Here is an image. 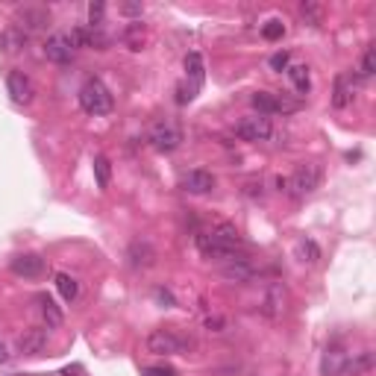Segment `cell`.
Returning a JSON list of instances; mask_svg holds the SVG:
<instances>
[{
	"instance_id": "6da1fadb",
	"label": "cell",
	"mask_w": 376,
	"mask_h": 376,
	"mask_svg": "<svg viewBox=\"0 0 376 376\" xmlns=\"http://www.w3.org/2000/svg\"><path fill=\"white\" fill-rule=\"evenodd\" d=\"M194 244L200 250L206 259H221V262H229L235 259V250L241 247V232L235 229V224H215L212 229H200L194 235Z\"/></svg>"
},
{
	"instance_id": "7a4b0ae2",
	"label": "cell",
	"mask_w": 376,
	"mask_h": 376,
	"mask_svg": "<svg viewBox=\"0 0 376 376\" xmlns=\"http://www.w3.org/2000/svg\"><path fill=\"white\" fill-rule=\"evenodd\" d=\"M80 106H83V112L101 118V115H109L115 109V97H112V91L106 89L103 80L91 76V80H86L83 89H80Z\"/></svg>"
},
{
	"instance_id": "3957f363",
	"label": "cell",
	"mask_w": 376,
	"mask_h": 376,
	"mask_svg": "<svg viewBox=\"0 0 376 376\" xmlns=\"http://www.w3.org/2000/svg\"><path fill=\"white\" fill-rule=\"evenodd\" d=\"M324 180V171L321 165H314V162H306V165H297V171L291 173V180H285V191L291 197H306L312 191H318Z\"/></svg>"
},
{
	"instance_id": "277c9868",
	"label": "cell",
	"mask_w": 376,
	"mask_h": 376,
	"mask_svg": "<svg viewBox=\"0 0 376 376\" xmlns=\"http://www.w3.org/2000/svg\"><path fill=\"white\" fill-rule=\"evenodd\" d=\"M250 103H253V109L259 112L262 118H268V115H285V112H297L300 109V101H291L288 94H273V91H256L253 97H250Z\"/></svg>"
},
{
	"instance_id": "5b68a950",
	"label": "cell",
	"mask_w": 376,
	"mask_h": 376,
	"mask_svg": "<svg viewBox=\"0 0 376 376\" xmlns=\"http://www.w3.org/2000/svg\"><path fill=\"white\" fill-rule=\"evenodd\" d=\"M191 344L183 338V335H176L173 329H153L147 335V350L156 353V355H180Z\"/></svg>"
},
{
	"instance_id": "8992f818",
	"label": "cell",
	"mask_w": 376,
	"mask_h": 376,
	"mask_svg": "<svg viewBox=\"0 0 376 376\" xmlns=\"http://www.w3.org/2000/svg\"><path fill=\"white\" fill-rule=\"evenodd\" d=\"M147 142H150L153 150L171 153V150H176V147L183 144V130H180V127H173V124H168V121H159V124H156V127L150 130Z\"/></svg>"
},
{
	"instance_id": "52a82bcc",
	"label": "cell",
	"mask_w": 376,
	"mask_h": 376,
	"mask_svg": "<svg viewBox=\"0 0 376 376\" xmlns=\"http://www.w3.org/2000/svg\"><path fill=\"white\" fill-rule=\"evenodd\" d=\"M235 135L241 142H268L273 135V127H270V118H262V115H253V118H244L235 127Z\"/></svg>"
},
{
	"instance_id": "ba28073f",
	"label": "cell",
	"mask_w": 376,
	"mask_h": 376,
	"mask_svg": "<svg viewBox=\"0 0 376 376\" xmlns=\"http://www.w3.org/2000/svg\"><path fill=\"white\" fill-rule=\"evenodd\" d=\"M127 259L135 270H147L156 265V247L147 241V239H135L130 247H127Z\"/></svg>"
},
{
	"instance_id": "9c48e42d",
	"label": "cell",
	"mask_w": 376,
	"mask_h": 376,
	"mask_svg": "<svg viewBox=\"0 0 376 376\" xmlns=\"http://www.w3.org/2000/svg\"><path fill=\"white\" fill-rule=\"evenodd\" d=\"M9 268H12L15 276L35 280V276L45 273V259H42V256H35V253H21V256H15V259L9 262Z\"/></svg>"
},
{
	"instance_id": "30bf717a",
	"label": "cell",
	"mask_w": 376,
	"mask_h": 376,
	"mask_svg": "<svg viewBox=\"0 0 376 376\" xmlns=\"http://www.w3.org/2000/svg\"><path fill=\"white\" fill-rule=\"evenodd\" d=\"M45 56L50 59V62H56V65H68L71 59H74V47L68 42V35H62V33L50 35L47 42H45Z\"/></svg>"
},
{
	"instance_id": "8fae6325",
	"label": "cell",
	"mask_w": 376,
	"mask_h": 376,
	"mask_svg": "<svg viewBox=\"0 0 376 376\" xmlns=\"http://www.w3.org/2000/svg\"><path fill=\"white\" fill-rule=\"evenodd\" d=\"M6 89H9V97L15 103H30L33 101V83L24 71H12L6 76Z\"/></svg>"
},
{
	"instance_id": "7c38bea8",
	"label": "cell",
	"mask_w": 376,
	"mask_h": 376,
	"mask_svg": "<svg viewBox=\"0 0 376 376\" xmlns=\"http://www.w3.org/2000/svg\"><path fill=\"white\" fill-rule=\"evenodd\" d=\"M18 30H42V27H47L50 24V12L45 9V6H21L18 9Z\"/></svg>"
},
{
	"instance_id": "4fadbf2b",
	"label": "cell",
	"mask_w": 376,
	"mask_h": 376,
	"mask_svg": "<svg viewBox=\"0 0 376 376\" xmlns=\"http://www.w3.org/2000/svg\"><path fill=\"white\" fill-rule=\"evenodd\" d=\"M262 312L268 314L270 321L276 318H283V312H285V288L283 283H273L268 291H265V300H262Z\"/></svg>"
},
{
	"instance_id": "5bb4252c",
	"label": "cell",
	"mask_w": 376,
	"mask_h": 376,
	"mask_svg": "<svg viewBox=\"0 0 376 376\" xmlns=\"http://www.w3.org/2000/svg\"><path fill=\"white\" fill-rule=\"evenodd\" d=\"M47 347V332L45 329H24L18 335V350L24 355H42Z\"/></svg>"
},
{
	"instance_id": "9a60e30c",
	"label": "cell",
	"mask_w": 376,
	"mask_h": 376,
	"mask_svg": "<svg viewBox=\"0 0 376 376\" xmlns=\"http://www.w3.org/2000/svg\"><path fill=\"white\" fill-rule=\"evenodd\" d=\"M221 273H224V280H229V283H250L256 276V268L244 259V256H235V259H229L221 268Z\"/></svg>"
},
{
	"instance_id": "2e32d148",
	"label": "cell",
	"mask_w": 376,
	"mask_h": 376,
	"mask_svg": "<svg viewBox=\"0 0 376 376\" xmlns=\"http://www.w3.org/2000/svg\"><path fill=\"white\" fill-rule=\"evenodd\" d=\"M183 186H186L188 194H209L215 188V173L212 171H203V168H194V171L186 173Z\"/></svg>"
},
{
	"instance_id": "e0dca14e",
	"label": "cell",
	"mask_w": 376,
	"mask_h": 376,
	"mask_svg": "<svg viewBox=\"0 0 376 376\" xmlns=\"http://www.w3.org/2000/svg\"><path fill=\"white\" fill-rule=\"evenodd\" d=\"M35 303H38V312L45 314V321H47V326L53 329V326H62V321H65V314H62V309L56 306V300L50 294H35Z\"/></svg>"
},
{
	"instance_id": "ac0fdd59",
	"label": "cell",
	"mask_w": 376,
	"mask_h": 376,
	"mask_svg": "<svg viewBox=\"0 0 376 376\" xmlns=\"http://www.w3.org/2000/svg\"><path fill=\"white\" fill-rule=\"evenodd\" d=\"M347 359L350 355L341 350V347H329L326 353H324V373L326 376H344V365H347Z\"/></svg>"
},
{
	"instance_id": "d6986e66",
	"label": "cell",
	"mask_w": 376,
	"mask_h": 376,
	"mask_svg": "<svg viewBox=\"0 0 376 376\" xmlns=\"http://www.w3.org/2000/svg\"><path fill=\"white\" fill-rule=\"evenodd\" d=\"M353 97H355V91H353V80L350 76H338L335 80V91H332V106L335 109H347L350 103H353Z\"/></svg>"
},
{
	"instance_id": "ffe728a7",
	"label": "cell",
	"mask_w": 376,
	"mask_h": 376,
	"mask_svg": "<svg viewBox=\"0 0 376 376\" xmlns=\"http://www.w3.org/2000/svg\"><path fill=\"white\" fill-rule=\"evenodd\" d=\"M186 76L191 80V86L200 89L203 76H206V65H203V56L197 53V50H191V53L186 56Z\"/></svg>"
},
{
	"instance_id": "44dd1931",
	"label": "cell",
	"mask_w": 376,
	"mask_h": 376,
	"mask_svg": "<svg viewBox=\"0 0 376 376\" xmlns=\"http://www.w3.org/2000/svg\"><path fill=\"white\" fill-rule=\"evenodd\" d=\"M288 80H291V86L300 91V94H309V89H312V74H309V68L306 65H288Z\"/></svg>"
},
{
	"instance_id": "7402d4cb",
	"label": "cell",
	"mask_w": 376,
	"mask_h": 376,
	"mask_svg": "<svg viewBox=\"0 0 376 376\" xmlns=\"http://www.w3.org/2000/svg\"><path fill=\"white\" fill-rule=\"evenodd\" d=\"M0 47H4L6 53H18V50H24V47H27V33H24V30H18V27L6 30L4 35H0Z\"/></svg>"
},
{
	"instance_id": "603a6c76",
	"label": "cell",
	"mask_w": 376,
	"mask_h": 376,
	"mask_svg": "<svg viewBox=\"0 0 376 376\" xmlns=\"http://www.w3.org/2000/svg\"><path fill=\"white\" fill-rule=\"evenodd\" d=\"M53 280H56V288H59V294H62V300H76V294H80V285H76V280H74V276L71 273H65V270H59L56 276H53Z\"/></svg>"
},
{
	"instance_id": "cb8c5ba5",
	"label": "cell",
	"mask_w": 376,
	"mask_h": 376,
	"mask_svg": "<svg viewBox=\"0 0 376 376\" xmlns=\"http://www.w3.org/2000/svg\"><path fill=\"white\" fill-rule=\"evenodd\" d=\"M373 368V353L370 350H365V353H359V355H353V359H347V365H344V376H359V373H368Z\"/></svg>"
},
{
	"instance_id": "d4e9b609",
	"label": "cell",
	"mask_w": 376,
	"mask_h": 376,
	"mask_svg": "<svg viewBox=\"0 0 376 376\" xmlns=\"http://www.w3.org/2000/svg\"><path fill=\"white\" fill-rule=\"evenodd\" d=\"M94 180H97V188H109L112 183V165L106 156H94Z\"/></svg>"
},
{
	"instance_id": "484cf974",
	"label": "cell",
	"mask_w": 376,
	"mask_h": 376,
	"mask_svg": "<svg viewBox=\"0 0 376 376\" xmlns=\"http://www.w3.org/2000/svg\"><path fill=\"white\" fill-rule=\"evenodd\" d=\"M297 259L306 262V265H314L321 259V247L314 244L312 239H303V241H297Z\"/></svg>"
},
{
	"instance_id": "4316f807",
	"label": "cell",
	"mask_w": 376,
	"mask_h": 376,
	"mask_svg": "<svg viewBox=\"0 0 376 376\" xmlns=\"http://www.w3.org/2000/svg\"><path fill=\"white\" fill-rule=\"evenodd\" d=\"M300 15H303V21L312 24V27H318L324 21V9L318 4H312V0H303L300 4Z\"/></svg>"
},
{
	"instance_id": "83f0119b",
	"label": "cell",
	"mask_w": 376,
	"mask_h": 376,
	"mask_svg": "<svg viewBox=\"0 0 376 376\" xmlns=\"http://www.w3.org/2000/svg\"><path fill=\"white\" fill-rule=\"evenodd\" d=\"M373 71H376V50H373V45L362 53V62H359V76H373Z\"/></svg>"
},
{
	"instance_id": "f1b7e54d",
	"label": "cell",
	"mask_w": 376,
	"mask_h": 376,
	"mask_svg": "<svg viewBox=\"0 0 376 376\" xmlns=\"http://www.w3.org/2000/svg\"><path fill=\"white\" fill-rule=\"evenodd\" d=\"M142 42H144V27H142V21H135V24H130V30H127V45H130L132 50H142Z\"/></svg>"
},
{
	"instance_id": "f546056e",
	"label": "cell",
	"mask_w": 376,
	"mask_h": 376,
	"mask_svg": "<svg viewBox=\"0 0 376 376\" xmlns=\"http://www.w3.org/2000/svg\"><path fill=\"white\" fill-rule=\"evenodd\" d=\"M262 35L268 38V42H280V38L285 35V24H283V21H276V18H273V21H268V24L262 27Z\"/></svg>"
},
{
	"instance_id": "4dcf8cb0",
	"label": "cell",
	"mask_w": 376,
	"mask_h": 376,
	"mask_svg": "<svg viewBox=\"0 0 376 376\" xmlns=\"http://www.w3.org/2000/svg\"><path fill=\"white\" fill-rule=\"evenodd\" d=\"M268 65H270V71H280V74H283V71H288V65H291V53H288V50L273 53Z\"/></svg>"
},
{
	"instance_id": "1f68e13d",
	"label": "cell",
	"mask_w": 376,
	"mask_h": 376,
	"mask_svg": "<svg viewBox=\"0 0 376 376\" xmlns=\"http://www.w3.org/2000/svg\"><path fill=\"white\" fill-rule=\"evenodd\" d=\"M103 15H106V4H101V0H97V4H91L89 6V27H101L103 24Z\"/></svg>"
},
{
	"instance_id": "d6a6232c",
	"label": "cell",
	"mask_w": 376,
	"mask_h": 376,
	"mask_svg": "<svg viewBox=\"0 0 376 376\" xmlns=\"http://www.w3.org/2000/svg\"><path fill=\"white\" fill-rule=\"evenodd\" d=\"M144 376H176V370L168 365H153V368H144Z\"/></svg>"
},
{
	"instance_id": "836d02e7",
	"label": "cell",
	"mask_w": 376,
	"mask_h": 376,
	"mask_svg": "<svg viewBox=\"0 0 376 376\" xmlns=\"http://www.w3.org/2000/svg\"><path fill=\"white\" fill-rule=\"evenodd\" d=\"M142 4H124L121 6V15H132V18H138V21H142Z\"/></svg>"
},
{
	"instance_id": "e575fe53",
	"label": "cell",
	"mask_w": 376,
	"mask_h": 376,
	"mask_svg": "<svg viewBox=\"0 0 376 376\" xmlns=\"http://www.w3.org/2000/svg\"><path fill=\"white\" fill-rule=\"evenodd\" d=\"M224 326H227L224 318H206V329L209 332H224Z\"/></svg>"
},
{
	"instance_id": "d590c367",
	"label": "cell",
	"mask_w": 376,
	"mask_h": 376,
	"mask_svg": "<svg viewBox=\"0 0 376 376\" xmlns=\"http://www.w3.org/2000/svg\"><path fill=\"white\" fill-rule=\"evenodd\" d=\"M244 194L247 197H262V183H247L244 186Z\"/></svg>"
},
{
	"instance_id": "8d00e7d4",
	"label": "cell",
	"mask_w": 376,
	"mask_h": 376,
	"mask_svg": "<svg viewBox=\"0 0 376 376\" xmlns=\"http://www.w3.org/2000/svg\"><path fill=\"white\" fill-rule=\"evenodd\" d=\"M156 300H159V303H168V306H173V297H171V291H165V288H156Z\"/></svg>"
},
{
	"instance_id": "74e56055",
	"label": "cell",
	"mask_w": 376,
	"mask_h": 376,
	"mask_svg": "<svg viewBox=\"0 0 376 376\" xmlns=\"http://www.w3.org/2000/svg\"><path fill=\"white\" fill-rule=\"evenodd\" d=\"M6 359H9V350H6V344H4V341H0V365H4Z\"/></svg>"
}]
</instances>
